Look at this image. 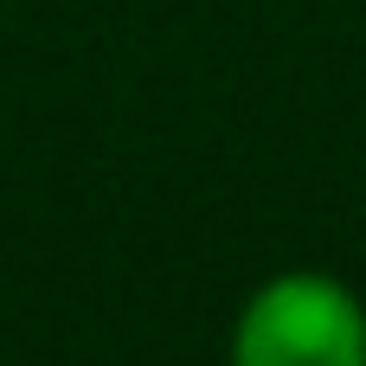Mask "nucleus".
I'll use <instances>...</instances> for the list:
<instances>
[{"instance_id": "nucleus-1", "label": "nucleus", "mask_w": 366, "mask_h": 366, "mask_svg": "<svg viewBox=\"0 0 366 366\" xmlns=\"http://www.w3.org/2000/svg\"><path fill=\"white\" fill-rule=\"evenodd\" d=\"M232 366H366L360 296L322 270L270 277L238 315Z\"/></svg>"}]
</instances>
